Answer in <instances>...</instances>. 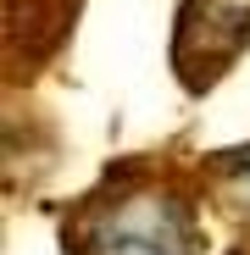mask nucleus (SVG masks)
<instances>
[{
	"label": "nucleus",
	"instance_id": "obj_1",
	"mask_svg": "<svg viewBox=\"0 0 250 255\" xmlns=\"http://www.w3.org/2000/svg\"><path fill=\"white\" fill-rule=\"evenodd\" d=\"M72 255H195L200 228L195 205L167 178H106L67 217Z\"/></svg>",
	"mask_w": 250,
	"mask_h": 255
},
{
	"label": "nucleus",
	"instance_id": "obj_2",
	"mask_svg": "<svg viewBox=\"0 0 250 255\" xmlns=\"http://www.w3.org/2000/svg\"><path fill=\"white\" fill-rule=\"evenodd\" d=\"M250 45V0H184L173 33V72L206 95Z\"/></svg>",
	"mask_w": 250,
	"mask_h": 255
},
{
	"label": "nucleus",
	"instance_id": "obj_3",
	"mask_svg": "<svg viewBox=\"0 0 250 255\" xmlns=\"http://www.w3.org/2000/svg\"><path fill=\"white\" fill-rule=\"evenodd\" d=\"M217 183H223V194H228V205H234L239 217L250 222V144L217 161Z\"/></svg>",
	"mask_w": 250,
	"mask_h": 255
}]
</instances>
